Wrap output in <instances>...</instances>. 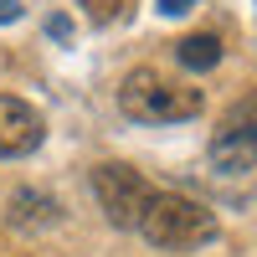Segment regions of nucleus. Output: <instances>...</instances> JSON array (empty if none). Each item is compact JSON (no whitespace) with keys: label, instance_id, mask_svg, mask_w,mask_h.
Masks as SVG:
<instances>
[{"label":"nucleus","instance_id":"nucleus-1","mask_svg":"<svg viewBox=\"0 0 257 257\" xmlns=\"http://www.w3.org/2000/svg\"><path fill=\"white\" fill-rule=\"evenodd\" d=\"M118 108L134 123H185L206 108V93L160 67H134L118 82Z\"/></svg>","mask_w":257,"mask_h":257},{"label":"nucleus","instance_id":"nucleus-2","mask_svg":"<svg viewBox=\"0 0 257 257\" xmlns=\"http://www.w3.org/2000/svg\"><path fill=\"white\" fill-rule=\"evenodd\" d=\"M139 237L155 247H170V252H196L216 237V216L201 201L180 196V190H155L139 216Z\"/></svg>","mask_w":257,"mask_h":257},{"label":"nucleus","instance_id":"nucleus-3","mask_svg":"<svg viewBox=\"0 0 257 257\" xmlns=\"http://www.w3.org/2000/svg\"><path fill=\"white\" fill-rule=\"evenodd\" d=\"M88 185H93V201L103 206V216H108L118 231H139V216H144L149 196H155V185H149L134 165L103 160V165H93Z\"/></svg>","mask_w":257,"mask_h":257},{"label":"nucleus","instance_id":"nucleus-4","mask_svg":"<svg viewBox=\"0 0 257 257\" xmlns=\"http://www.w3.org/2000/svg\"><path fill=\"white\" fill-rule=\"evenodd\" d=\"M47 139V123L26 98L0 93V160H26L31 149Z\"/></svg>","mask_w":257,"mask_h":257},{"label":"nucleus","instance_id":"nucleus-5","mask_svg":"<svg viewBox=\"0 0 257 257\" xmlns=\"http://www.w3.org/2000/svg\"><path fill=\"white\" fill-rule=\"evenodd\" d=\"M211 165H216L221 175H247V170H257V123L226 113L221 128L211 134Z\"/></svg>","mask_w":257,"mask_h":257},{"label":"nucleus","instance_id":"nucleus-6","mask_svg":"<svg viewBox=\"0 0 257 257\" xmlns=\"http://www.w3.org/2000/svg\"><path fill=\"white\" fill-rule=\"evenodd\" d=\"M62 221V206L47 196V190H16V196L6 201V226L11 231H52Z\"/></svg>","mask_w":257,"mask_h":257},{"label":"nucleus","instance_id":"nucleus-7","mask_svg":"<svg viewBox=\"0 0 257 257\" xmlns=\"http://www.w3.org/2000/svg\"><path fill=\"white\" fill-rule=\"evenodd\" d=\"M175 57H180V67H185V72H211V67L221 62V36L196 31V36L175 41Z\"/></svg>","mask_w":257,"mask_h":257},{"label":"nucleus","instance_id":"nucleus-8","mask_svg":"<svg viewBox=\"0 0 257 257\" xmlns=\"http://www.w3.org/2000/svg\"><path fill=\"white\" fill-rule=\"evenodd\" d=\"M82 6H88L93 21H113V16L123 11V0H82Z\"/></svg>","mask_w":257,"mask_h":257},{"label":"nucleus","instance_id":"nucleus-9","mask_svg":"<svg viewBox=\"0 0 257 257\" xmlns=\"http://www.w3.org/2000/svg\"><path fill=\"white\" fill-rule=\"evenodd\" d=\"M196 0H160V16H185Z\"/></svg>","mask_w":257,"mask_h":257},{"label":"nucleus","instance_id":"nucleus-10","mask_svg":"<svg viewBox=\"0 0 257 257\" xmlns=\"http://www.w3.org/2000/svg\"><path fill=\"white\" fill-rule=\"evenodd\" d=\"M16 16V0H0V21H11Z\"/></svg>","mask_w":257,"mask_h":257}]
</instances>
